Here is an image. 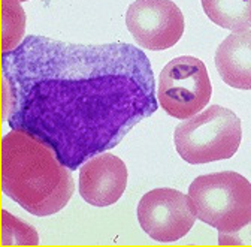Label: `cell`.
<instances>
[{
  "label": "cell",
  "instance_id": "cell-1",
  "mask_svg": "<svg viewBox=\"0 0 251 247\" xmlns=\"http://www.w3.org/2000/svg\"><path fill=\"white\" fill-rule=\"evenodd\" d=\"M8 126L54 150L71 171L117 147L159 102L147 54L132 44L28 36L2 54Z\"/></svg>",
  "mask_w": 251,
  "mask_h": 247
},
{
  "label": "cell",
  "instance_id": "cell-2",
  "mask_svg": "<svg viewBox=\"0 0 251 247\" xmlns=\"http://www.w3.org/2000/svg\"><path fill=\"white\" fill-rule=\"evenodd\" d=\"M71 172L36 138L18 131L2 138V192L30 214L45 218L68 205L75 191Z\"/></svg>",
  "mask_w": 251,
  "mask_h": 247
},
{
  "label": "cell",
  "instance_id": "cell-3",
  "mask_svg": "<svg viewBox=\"0 0 251 247\" xmlns=\"http://www.w3.org/2000/svg\"><path fill=\"white\" fill-rule=\"evenodd\" d=\"M196 218L218 232H236L251 222V183L223 171L199 175L188 188Z\"/></svg>",
  "mask_w": 251,
  "mask_h": 247
},
{
  "label": "cell",
  "instance_id": "cell-4",
  "mask_svg": "<svg viewBox=\"0 0 251 247\" xmlns=\"http://www.w3.org/2000/svg\"><path fill=\"white\" fill-rule=\"evenodd\" d=\"M241 139L239 117L222 105H211L195 117L181 121L174 134L176 153L192 165L233 158Z\"/></svg>",
  "mask_w": 251,
  "mask_h": 247
},
{
  "label": "cell",
  "instance_id": "cell-5",
  "mask_svg": "<svg viewBox=\"0 0 251 247\" xmlns=\"http://www.w3.org/2000/svg\"><path fill=\"white\" fill-rule=\"evenodd\" d=\"M211 95L209 74L198 57H176L162 69L157 101L166 114L178 120H188L209 104Z\"/></svg>",
  "mask_w": 251,
  "mask_h": 247
},
{
  "label": "cell",
  "instance_id": "cell-6",
  "mask_svg": "<svg viewBox=\"0 0 251 247\" xmlns=\"http://www.w3.org/2000/svg\"><path fill=\"white\" fill-rule=\"evenodd\" d=\"M136 216L144 232L159 243L181 240L198 219L190 198L171 188L147 192L138 204Z\"/></svg>",
  "mask_w": 251,
  "mask_h": 247
},
{
  "label": "cell",
  "instance_id": "cell-7",
  "mask_svg": "<svg viewBox=\"0 0 251 247\" xmlns=\"http://www.w3.org/2000/svg\"><path fill=\"white\" fill-rule=\"evenodd\" d=\"M126 26L139 47L163 51L182 38L185 21L172 0H136L126 14Z\"/></svg>",
  "mask_w": 251,
  "mask_h": 247
},
{
  "label": "cell",
  "instance_id": "cell-8",
  "mask_svg": "<svg viewBox=\"0 0 251 247\" xmlns=\"http://www.w3.org/2000/svg\"><path fill=\"white\" fill-rule=\"evenodd\" d=\"M127 186V166L111 153L90 158L79 168L81 198L94 207L114 205Z\"/></svg>",
  "mask_w": 251,
  "mask_h": 247
},
{
  "label": "cell",
  "instance_id": "cell-9",
  "mask_svg": "<svg viewBox=\"0 0 251 247\" xmlns=\"http://www.w3.org/2000/svg\"><path fill=\"white\" fill-rule=\"evenodd\" d=\"M214 61L227 85L251 90V30L229 35L218 45Z\"/></svg>",
  "mask_w": 251,
  "mask_h": 247
},
{
  "label": "cell",
  "instance_id": "cell-10",
  "mask_svg": "<svg viewBox=\"0 0 251 247\" xmlns=\"http://www.w3.org/2000/svg\"><path fill=\"white\" fill-rule=\"evenodd\" d=\"M206 17L222 28L241 33L251 27V0H201Z\"/></svg>",
  "mask_w": 251,
  "mask_h": 247
},
{
  "label": "cell",
  "instance_id": "cell-11",
  "mask_svg": "<svg viewBox=\"0 0 251 247\" xmlns=\"http://www.w3.org/2000/svg\"><path fill=\"white\" fill-rule=\"evenodd\" d=\"M25 15L20 2L2 0V54L14 51L24 39Z\"/></svg>",
  "mask_w": 251,
  "mask_h": 247
},
{
  "label": "cell",
  "instance_id": "cell-12",
  "mask_svg": "<svg viewBox=\"0 0 251 247\" xmlns=\"http://www.w3.org/2000/svg\"><path fill=\"white\" fill-rule=\"evenodd\" d=\"M218 246H251V222L236 232H218Z\"/></svg>",
  "mask_w": 251,
  "mask_h": 247
},
{
  "label": "cell",
  "instance_id": "cell-13",
  "mask_svg": "<svg viewBox=\"0 0 251 247\" xmlns=\"http://www.w3.org/2000/svg\"><path fill=\"white\" fill-rule=\"evenodd\" d=\"M15 2H27V0H15Z\"/></svg>",
  "mask_w": 251,
  "mask_h": 247
}]
</instances>
